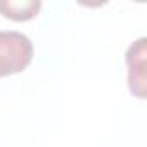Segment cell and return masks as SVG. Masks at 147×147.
Here are the masks:
<instances>
[{"instance_id":"obj_1","label":"cell","mask_w":147,"mask_h":147,"mask_svg":"<svg viewBox=\"0 0 147 147\" xmlns=\"http://www.w3.org/2000/svg\"><path fill=\"white\" fill-rule=\"evenodd\" d=\"M33 59L31 40L19 31H0V78L21 73Z\"/></svg>"},{"instance_id":"obj_2","label":"cell","mask_w":147,"mask_h":147,"mask_svg":"<svg viewBox=\"0 0 147 147\" xmlns=\"http://www.w3.org/2000/svg\"><path fill=\"white\" fill-rule=\"evenodd\" d=\"M130 92L138 99H145V38L133 42L126 52Z\"/></svg>"},{"instance_id":"obj_3","label":"cell","mask_w":147,"mask_h":147,"mask_svg":"<svg viewBox=\"0 0 147 147\" xmlns=\"http://www.w3.org/2000/svg\"><path fill=\"white\" fill-rule=\"evenodd\" d=\"M42 7L40 0H0V12L12 21L33 19Z\"/></svg>"}]
</instances>
